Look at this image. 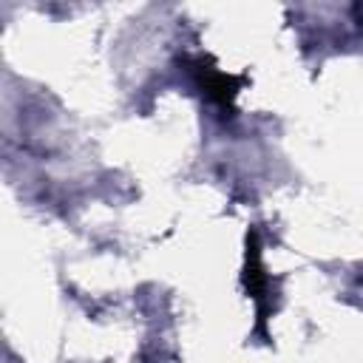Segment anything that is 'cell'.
Listing matches in <instances>:
<instances>
[{"instance_id":"obj_2","label":"cell","mask_w":363,"mask_h":363,"mask_svg":"<svg viewBox=\"0 0 363 363\" xmlns=\"http://www.w3.org/2000/svg\"><path fill=\"white\" fill-rule=\"evenodd\" d=\"M247 289H250V295L255 298V301H261L264 298V289H267V275H264V269H261V258H258V247H255V241L250 244V252H247Z\"/></svg>"},{"instance_id":"obj_1","label":"cell","mask_w":363,"mask_h":363,"mask_svg":"<svg viewBox=\"0 0 363 363\" xmlns=\"http://www.w3.org/2000/svg\"><path fill=\"white\" fill-rule=\"evenodd\" d=\"M193 71H196L201 88L207 91V96H210L216 105H221V108H233V99H235V94H238V79H235V77H230V74L213 68V65L204 62V60H199Z\"/></svg>"}]
</instances>
